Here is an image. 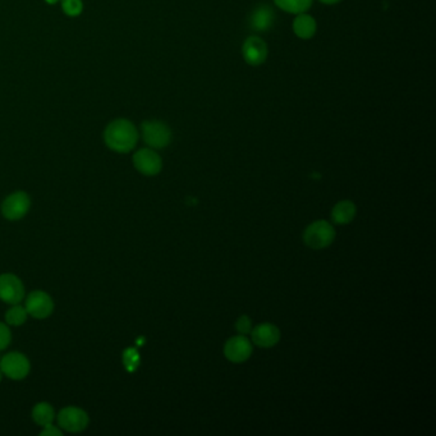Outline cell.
<instances>
[{
  "label": "cell",
  "instance_id": "obj_1",
  "mask_svg": "<svg viewBox=\"0 0 436 436\" xmlns=\"http://www.w3.org/2000/svg\"><path fill=\"white\" fill-rule=\"evenodd\" d=\"M107 148L119 154H127L137 145L139 132L134 124L127 119H116L107 124L104 132Z\"/></svg>",
  "mask_w": 436,
  "mask_h": 436
},
{
  "label": "cell",
  "instance_id": "obj_4",
  "mask_svg": "<svg viewBox=\"0 0 436 436\" xmlns=\"http://www.w3.org/2000/svg\"><path fill=\"white\" fill-rule=\"evenodd\" d=\"M30 361L25 354L10 352L0 360V371L12 380H22L30 372Z\"/></svg>",
  "mask_w": 436,
  "mask_h": 436
},
{
  "label": "cell",
  "instance_id": "obj_17",
  "mask_svg": "<svg viewBox=\"0 0 436 436\" xmlns=\"http://www.w3.org/2000/svg\"><path fill=\"white\" fill-rule=\"evenodd\" d=\"M55 417L54 408L51 407V404L46 402L37 403L33 410V419L37 425L40 426H46L49 424H53V420Z\"/></svg>",
  "mask_w": 436,
  "mask_h": 436
},
{
  "label": "cell",
  "instance_id": "obj_8",
  "mask_svg": "<svg viewBox=\"0 0 436 436\" xmlns=\"http://www.w3.org/2000/svg\"><path fill=\"white\" fill-rule=\"evenodd\" d=\"M25 297V287L21 279L13 274L0 275V299L9 305L19 304Z\"/></svg>",
  "mask_w": 436,
  "mask_h": 436
},
{
  "label": "cell",
  "instance_id": "obj_21",
  "mask_svg": "<svg viewBox=\"0 0 436 436\" xmlns=\"http://www.w3.org/2000/svg\"><path fill=\"white\" fill-rule=\"evenodd\" d=\"M12 340V334H10V330L6 324H1L0 322V351L6 349L9 346Z\"/></svg>",
  "mask_w": 436,
  "mask_h": 436
},
{
  "label": "cell",
  "instance_id": "obj_6",
  "mask_svg": "<svg viewBox=\"0 0 436 436\" xmlns=\"http://www.w3.org/2000/svg\"><path fill=\"white\" fill-rule=\"evenodd\" d=\"M87 413L78 407H66L59 412V428L66 430L68 433H81L89 426Z\"/></svg>",
  "mask_w": 436,
  "mask_h": 436
},
{
  "label": "cell",
  "instance_id": "obj_23",
  "mask_svg": "<svg viewBox=\"0 0 436 436\" xmlns=\"http://www.w3.org/2000/svg\"><path fill=\"white\" fill-rule=\"evenodd\" d=\"M40 435L44 436H60L62 435V431L59 430L58 428H55V426H53L51 424L49 425H46V426H44L42 428V433H40Z\"/></svg>",
  "mask_w": 436,
  "mask_h": 436
},
{
  "label": "cell",
  "instance_id": "obj_15",
  "mask_svg": "<svg viewBox=\"0 0 436 436\" xmlns=\"http://www.w3.org/2000/svg\"><path fill=\"white\" fill-rule=\"evenodd\" d=\"M356 214H357V207L354 202L349 200H345V201L338 202L337 205L333 207L331 220L339 225H345L352 222Z\"/></svg>",
  "mask_w": 436,
  "mask_h": 436
},
{
  "label": "cell",
  "instance_id": "obj_11",
  "mask_svg": "<svg viewBox=\"0 0 436 436\" xmlns=\"http://www.w3.org/2000/svg\"><path fill=\"white\" fill-rule=\"evenodd\" d=\"M224 354L231 363H245L252 354V345L243 335L231 338L224 346Z\"/></svg>",
  "mask_w": 436,
  "mask_h": 436
},
{
  "label": "cell",
  "instance_id": "obj_22",
  "mask_svg": "<svg viewBox=\"0 0 436 436\" xmlns=\"http://www.w3.org/2000/svg\"><path fill=\"white\" fill-rule=\"evenodd\" d=\"M236 329L241 334H248L252 330V322L248 316H241L236 322Z\"/></svg>",
  "mask_w": 436,
  "mask_h": 436
},
{
  "label": "cell",
  "instance_id": "obj_2",
  "mask_svg": "<svg viewBox=\"0 0 436 436\" xmlns=\"http://www.w3.org/2000/svg\"><path fill=\"white\" fill-rule=\"evenodd\" d=\"M335 239V229L329 222L316 220L311 223L304 233V242L307 247L322 250L329 247Z\"/></svg>",
  "mask_w": 436,
  "mask_h": 436
},
{
  "label": "cell",
  "instance_id": "obj_26",
  "mask_svg": "<svg viewBox=\"0 0 436 436\" xmlns=\"http://www.w3.org/2000/svg\"><path fill=\"white\" fill-rule=\"evenodd\" d=\"M0 381H1V371H0Z\"/></svg>",
  "mask_w": 436,
  "mask_h": 436
},
{
  "label": "cell",
  "instance_id": "obj_3",
  "mask_svg": "<svg viewBox=\"0 0 436 436\" xmlns=\"http://www.w3.org/2000/svg\"><path fill=\"white\" fill-rule=\"evenodd\" d=\"M142 137L151 148H164L172 142L171 128L160 121H146L141 125Z\"/></svg>",
  "mask_w": 436,
  "mask_h": 436
},
{
  "label": "cell",
  "instance_id": "obj_5",
  "mask_svg": "<svg viewBox=\"0 0 436 436\" xmlns=\"http://www.w3.org/2000/svg\"><path fill=\"white\" fill-rule=\"evenodd\" d=\"M31 207V200L28 195L19 191L9 195L1 204V214L8 220H19L25 216Z\"/></svg>",
  "mask_w": 436,
  "mask_h": 436
},
{
  "label": "cell",
  "instance_id": "obj_10",
  "mask_svg": "<svg viewBox=\"0 0 436 436\" xmlns=\"http://www.w3.org/2000/svg\"><path fill=\"white\" fill-rule=\"evenodd\" d=\"M242 57L250 66H261L268 58V46L261 37L250 36L243 42Z\"/></svg>",
  "mask_w": 436,
  "mask_h": 436
},
{
  "label": "cell",
  "instance_id": "obj_16",
  "mask_svg": "<svg viewBox=\"0 0 436 436\" xmlns=\"http://www.w3.org/2000/svg\"><path fill=\"white\" fill-rule=\"evenodd\" d=\"M313 1V0H274L278 8L296 16L299 13H305L311 8Z\"/></svg>",
  "mask_w": 436,
  "mask_h": 436
},
{
  "label": "cell",
  "instance_id": "obj_19",
  "mask_svg": "<svg viewBox=\"0 0 436 436\" xmlns=\"http://www.w3.org/2000/svg\"><path fill=\"white\" fill-rule=\"evenodd\" d=\"M62 8L67 16H80L83 10L82 0H62Z\"/></svg>",
  "mask_w": 436,
  "mask_h": 436
},
{
  "label": "cell",
  "instance_id": "obj_13",
  "mask_svg": "<svg viewBox=\"0 0 436 436\" xmlns=\"http://www.w3.org/2000/svg\"><path fill=\"white\" fill-rule=\"evenodd\" d=\"M274 21H275L274 10L268 6H260L251 15L250 24H251L252 30H255L257 33H265V31L272 28Z\"/></svg>",
  "mask_w": 436,
  "mask_h": 436
},
{
  "label": "cell",
  "instance_id": "obj_20",
  "mask_svg": "<svg viewBox=\"0 0 436 436\" xmlns=\"http://www.w3.org/2000/svg\"><path fill=\"white\" fill-rule=\"evenodd\" d=\"M123 363L125 369L128 371H134L139 367V363H140V356L139 352L133 348L127 349L123 354Z\"/></svg>",
  "mask_w": 436,
  "mask_h": 436
},
{
  "label": "cell",
  "instance_id": "obj_9",
  "mask_svg": "<svg viewBox=\"0 0 436 436\" xmlns=\"http://www.w3.org/2000/svg\"><path fill=\"white\" fill-rule=\"evenodd\" d=\"M134 168L143 175H157L163 169V160L152 148H141L133 155Z\"/></svg>",
  "mask_w": 436,
  "mask_h": 436
},
{
  "label": "cell",
  "instance_id": "obj_27",
  "mask_svg": "<svg viewBox=\"0 0 436 436\" xmlns=\"http://www.w3.org/2000/svg\"><path fill=\"white\" fill-rule=\"evenodd\" d=\"M0 360H1V358H0Z\"/></svg>",
  "mask_w": 436,
  "mask_h": 436
},
{
  "label": "cell",
  "instance_id": "obj_25",
  "mask_svg": "<svg viewBox=\"0 0 436 436\" xmlns=\"http://www.w3.org/2000/svg\"><path fill=\"white\" fill-rule=\"evenodd\" d=\"M48 4H55L58 0H45Z\"/></svg>",
  "mask_w": 436,
  "mask_h": 436
},
{
  "label": "cell",
  "instance_id": "obj_12",
  "mask_svg": "<svg viewBox=\"0 0 436 436\" xmlns=\"http://www.w3.org/2000/svg\"><path fill=\"white\" fill-rule=\"evenodd\" d=\"M252 342L261 348H272L280 340V331L274 324L263 322L251 330Z\"/></svg>",
  "mask_w": 436,
  "mask_h": 436
},
{
  "label": "cell",
  "instance_id": "obj_14",
  "mask_svg": "<svg viewBox=\"0 0 436 436\" xmlns=\"http://www.w3.org/2000/svg\"><path fill=\"white\" fill-rule=\"evenodd\" d=\"M317 31V24L313 16L307 13L297 15L296 19L293 21V33L297 37L302 40H308L315 36Z\"/></svg>",
  "mask_w": 436,
  "mask_h": 436
},
{
  "label": "cell",
  "instance_id": "obj_18",
  "mask_svg": "<svg viewBox=\"0 0 436 436\" xmlns=\"http://www.w3.org/2000/svg\"><path fill=\"white\" fill-rule=\"evenodd\" d=\"M27 316H28V313L26 311L25 307L17 304V305H13L12 308H9L6 313V321L8 325H12V326H21L25 324Z\"/></svg>",
  "mask_w": 436,
  "mask_h": 436
},
{
  "label": "cell",
  "instance_id": "obj_24",
  "mask_svg": "<svg viewBox=\"0 0 436 436\" xmlns=\"http://www.w3.org/2000/svg\"><path fill=\"white\" fill-rule=\"evenodd\" d=\"M322 4H326V6H333V4H338L339 1L342 0H319Z\"/></svg>",
  "mask_w": 436,
  "mask_h": 436
},
{
  "label": "cell",
  "instance_id": "obj_7",
  "mask_svg": "<svg viewBox=\"0 0 436 436\" xmlns=\"http://www.w3.org/2000/svg\"><path fill=\"white\" fill-rule=\"evenodd\" d=\"M25 308L35 319H46L54 311V301L46 292L35 290L27 297Z\"/></svg>",
  "mask_w": 436,
  "mask_h": 436
}]
</instances>
